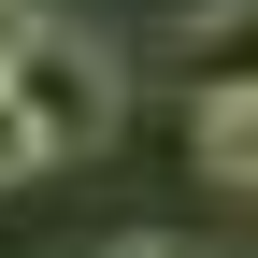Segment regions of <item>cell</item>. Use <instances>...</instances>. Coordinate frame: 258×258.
I'll list each match as a JSON object with an SVG mask.
<instances>
[{
    "instance_id": "6da1fadb",
    "label": "cell",
    "mask_w": 258,
    "mask_h": 258,
    "mask_svg": "<svg viewBox=\"0 0 258 258\" xmlns=\"http://www.w3.org/2000/svg\"><path fill=\"white\" fill-rule=\"evenodd\" d=\"M15 101L43 115L57 158H101L115 144V57L86 43V29H29V43H15Z\"/></svg>"
},
{
    "instance_id": "7a4b0ae2",
    "label": "cell",
    "mask_w": 258,
    "mask_h": 258,
    "mask_svg": "<svg viewBox=\"0 0 258 258\" xmlns=\"http://www.w3.org/2000/svg\"><path fill=\"white\" fill-rule=\"evenodd\" d=\"M158 57H172L186 86H244V72H258V0H201V15H172Z\"/></svg>"
},
{
    "instance_id": "3957f363",
    "label": "cell",
    "mask_w": 258,
    "mask_h": 258,
    "mask_svg": "<svg viewBox=\"0 0 258 258\" xmlns=\"http://www.w3.org/2000/svg\"><path fill=\"white\" fill-rule=\"evenodd\" d=\"M201 172L258 201V72H244V86H201Z\"/></svg>"
},
{
    "instance_id": "277c9868",
    "label": "cell",
    "mask_w": 258,
    "mask_h": 258,
    "mask_svg": "<svg viewBox=\"0 0 258 258\" xmlns=\"http://www.w3.org/2000/svg\"><path fill=\"white\" fill-rule=\"evenodd\" d=\"M29 172H57V144H43V115L15 101V72H0V186H29Z\"/></svg>"
},
{
    "instance_id": "5b68a950",
    "label": "cell",
    "mask_w": 258,
    "mask_h": 258,
    "mask_svg": "<svg viewBox=\"0 0 258 258\" xmlns=\"http://www.w3.org/2000/svg\"><path fill=\"white\" fill-rule=\"evenodd\" d=\"M101 258H201V244H158V230H144V244H101Z\"/></svg>"
}]
</instances>
